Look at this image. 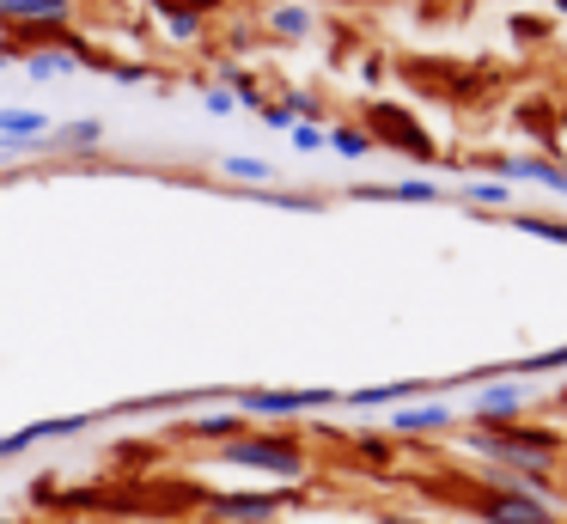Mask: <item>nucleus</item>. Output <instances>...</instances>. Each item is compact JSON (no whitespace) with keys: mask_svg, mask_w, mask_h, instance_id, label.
Instances as JSON below:
<instances>
[{"mask_svg":"<svg viewBox=\"0 0 567 524\" xmlns=\"http://www.w3.org/2000/svg\"><path fill=\"white\" fill-rule=\"evenodd\" d=\"M555 12H567V0H555Z\"/></svg>","mask_w":567,"mask_h":524,"instance_id":"nucleus-29","label":"nucleus"},{"mask_svg":"<svg viewBox=\"0 0 567 524\" xmlns=\"http://www.w3.org/2000/svg\"><path fill=\"white\" fill-rule=\"evenodd\" d=\"M275 104H281L287 116H293V129H299V122H323V97H318V92H306V85H293V92L275 97Z\"/></svg>","mask_w":567,"mask_h":524,"instance_id":"nucleus-23","label":"nucleus"},{"mask_svg":"<svg viewBox=\"0 0 567 524\" xmlns=\"http://www.w3.org/2000/svg\"><path fill=\"white\" fill-rule=\"evenodd\" d=\"M214 463H226V470H250V475H269V482H306L311 451H306V439L287 433V427H250L245 439H233V445L214 451Z\"/></svg>","mask_w":567,"mask_h":524,"instance_id":"nucleus-1","label":"nucleus"},{"mask_svg":"<svg viewBox=\"0 0 567 524\" xmlns=\"http://www.w3.org/2000/svg\"><path fill=\"white\" fill-rule=\"evenodd\" d=\"M457 427V409L445 397H421L409 409H384V433L391 439H440Z\"/></svg>","mask_w":567,"mask_h":524,"instance_id":"nucleus-9","label":"nucleus"},{"mask_svg":"<svg viewBox=\"0 0 567 524\" xmlns=\"http://www.w3.org/2000/svg\"><path fill=\"white\" fill-rule=\"evenodd\" d=\"M147 7L159 12V19H165V12H196V19H214L226 0H147Z\"/></svg>","mask_w":567,"mask_h":524,"instance_id":"nucleus-24","label":"nucleus"},{"mask_svg":"<svg viewBox=\"0 0 567 524\" xmlns=\"http://www.w3.org/2000/svg\"><path fill=\"white\" fill-rule=\"evenodd\" d=\"M372 524H427V518H409V512H379Z\"/></svg>","mask_w":567,"mask_h":524,"instance_id":"nucleus-28","label":"nucleus"},{"mask_svg":"<svg viewBox=\"0 0 567 524\" xmlns=\"http://www.w3.org/2000/svg\"><path fill=\"white\" fill-rule=\"evenodd\" d=\"M214 171H220V183H238V189H269L275 183V165L257 153H226Z\"/></svg>","mask_w":567,"mask_h":524,"instance_id":"nucleus-17","label":"nucleus"},{"mask_svg":"<svg viewBox=\"0 0 567 524\" xmlns=\"http://www.w3.org/2000/svg\"><path fill=\"white\" fill-rule=\"evenodd\" d=\"M104 73H111L116 85H147V68H141V61H111Z\"/></svg>","mask_w":567,"mask_h":524,"instance_id":"nucleus-26","label":"nucleus"},{"mask_svg":"<svg viewBox=\"0 0 567 524\" xmlns=\"http://www.w3.org/2000/svg\"><path fill=\"white\" fill-rule=\"evenodd\" d=\"M470 518H476V524H555V506L525 500V494H482V487H476Z\"/></svg>","mask_w":567,"mask_h":524,"instance_id":"nucleus-10","label":"nucleus"},{"mask_svg":"<svg viewBox=\"0 0 567 524\" xmlns=\"http://www.w3.org/2000/svg\"><path fill=\"white\" fill-rule=\"evenodd\" d=\"M287 506L281 487H238V494H214L208 500V518L214 524H275Z\"/></svg>","mask_w":567,"mask_h":524,"instance_id":"nucleus-8","label":"nucleus"},{"mask_svg":"<svg viewBox=\"0 0 567 524\" xmlns=\"http://www.w3.org/2000/svg\"><path fill=\"white\" fill-rule=\"evenodd\" d=\"M55 122L43 116V110H0V141H13V146H38L50 141Z\"/></svg>","mask_w":567,"mask_h":524,"instance_id":"nucleus-18","label":"nucleus"},{"mask_svg":"<svg viewBox=\"0 0 567 524\" xmlns=\"http://www.w3.org/2000/svg\"><path fill=\"white\" fill-rule=\"evenodd\" d=\"M464 445L476 451L482 463H501V470H555L561 463V433L555 427H530V421H513V427H464Z\"/></svg>","mask_w":567,"mask_h":524,"instance_id":"nucleus-2","label":"nucleus"},{"mask_svg":"<svg viewBox=\"0 0 567 524\" xmlns=\"http://www.w3.org/2000/svg\"><path fill=\"white\" fill-rule=\"evenodd\" d=\"M287 141H293L299 153H318V146H323V122H299V129H287Z\"/></svg>","mask_w":567,"mask_h":524,"instance_id":"nucleus-25","label":"nucleus"},{"mask_svg":"<svg viewBox=\"0 0 567 524\" xmlns=\"http://www.w3.org/2000/svg\"><path fill=\"white\" fill-rule=\"evenodd\" d=\"M360 129L372 134V146H391V153H409V158H421V165H433L440 158V141L427 134V122L421 116H409L403 104H367L360 110Z\"/></svg>","mask_w":567,"mask_h":524,"instance_id":"nucleus-4","label":"nucleus"},{"mask_svg":"<svg viewBox=\"0 0 567 524\" xmlns=\"http://www.w3.org/2000/svg\"><path fill=\"white\" fill-rule=\"evenodd\" d=\"M202 104H208V110H214V116H233V110H238V104H233V97H226V92H220V85H202Z\"/></svg>","mask_w":567,"mask_h":524,"instance_id":"nucleus-27","label":"nucleus"},{"mask_svg":"<svg viewBox=\"0 0 567 524\" xmlns=\"http://www.w3.org/2000/svg\"><path fill=\"white\" fill-rule=\"evenodd\" d=\"M116 409H86V414H50V421H25V427H13V433H0V463H13V458H25L31 445H50V439H80V433H92L99 421H111Z\"/></svg>","mask_w":567,"mask_h":524,"instance_id":"nucleus-5","label":"nucleus"},{"mask_svg":"<svg viewBox=\"0 0 567 524\" xmlns=\"http://www.w3.org/2000/svg\"><path fill=\"white\" fill-rule=\"evenodd\" d=\"M80 0H0V24L25 31V24H74Z\"/></svg>","mask_w":567,"mask_h":524,"instance_id":"nucleus-13","label":"nucleus"},{"mask_svg":"<svg viewBox=\"0 0 567 524\" xmlns=\"http://www.w3.org/2000/svg\"><path fill=\"white\" fill-rule=\"evenodd\" d=\"M525 409H530V384H482L476 390V402H470L457 421L464 427H476V433H488V427H513V421H525Z\"/></svg>","mask_w":567,"mask_h":524,"instance_id":"nucleus-7","label":"nucleus"},{"mask_svg":"<svg viewBox=\"0 0 567 524\" xmlns=\"http://www.w3.org/2000/svg\"><path fill=\"white\" fill-rule=\"evenodd\" d=\"M482 177H494V183H543V189H555V195H567V165L555 153H488L482 158Z\"/></svg>","mask_w":567,"mask_h":524,"instance_id":"nucleus-6","label":"nucleus"},{"mask_svg":"<svg viewBox=\"0 0 567 524\" xmlns=\"http://www.w3.org/2000/svg\"><path fill=\"white\" fill-rule=\"evenodd\" d=\"M220 92L233 97L238 110H262V104H269V92H262V85L250 80V73L238 68V61H220Z\"/></svg>","mask_w":567,"mask_h":524,"instance_id":"nucleus-20","label":"nucleus"},{"mask_svg":"<svg viewBox=\"0 0 567 524\" xmlns=\"http://www.w3.org/2000/svg\"><path fill=\"white\" fill-rule=\"evenodd\" d=\"M262 31L281 37V43H306V37L318 31V12H311L306 0H269V12H262Z\"/></svg>","mask_w":567,"mask_h":524,"instance_id":"nucleus-14","label":"nucleus"},{"mask_svg":"<svg viewBox=\"0 0 567 524\" xmlns=\"http://www.w3.org/2000/svg\"><path fill=\"white\" fill-rule=\"evenodd\" d=\"M0 524H19V518H0Z\"/></svg>","mask_w":567,"mask_h":524,"instance_id":"nucleus-30","label":"nucleus"},{"mask_svg":"<svg viewBox=\"0 0 567 524\" xmlns=\"http://www.w3.org/2000/svg\"><path fill=\"white\" fill-rule=\"evenodd\" d=\"M348 202H415V207H433L445 202L440 183L427 177H403V183H348Z\"/></svg>","mask_w":567,"mask_h":524,"instance_id":"nucleus-12","label":"nucleus"},{"mask_svg":"<svg viewBox=\"0 0 567 524\" xmlns=\"http://www.w3.org/2000/svg\"><path fill=\"white\" fill-rule=\"evenodd\" d=\"M104 116H74V122H55L50 141H43V153H92V146H104Z\"/></svg>","mask_w":567,"mask_h":524,"instance_id":"nucleus-16","label":"nucleus"},{"mask_svg":"<svg viewBox=\"0 0 567 524\" xmlns=\"http://www.w3.org/2000/svg\"><path fill=\"white\" fill-rule=\"evenodd\" d=\"M506 226L525 232V238H543V244H567V219H549V214H506Z\"/></svg>","mask_w":567,"mask_h":524,"instance_id":"nucleus-22","label":"nucleus"},{"mask_svg":"<svg viewBox=\"0 0 567 524\" xmlns=\"http://www.w3.org/2000/svg\"><path fill=\"white\" fill-rule=\"evenodd\" d=\"M457 202H464L470 214H488V207H506V202H513V189H506V183H494V177H470L464 189H457Z\"/></svg>","mask_w":567,"mask_h":524,"instance_id":"nucleus-21","label":"nucleus"},{"mask_svg":"<svg viewBox=\"0 0 567 524\" xmlns=\"http://www.w3.org/2000/svg\"><path fill=\"white\" fill-rule=\"evenodd\" d=\"M226 402L257 427V421H299V414H311V409H336L342 390H330V384H299V390H257L250 384L245 390L238 384V390H226Z\"/></svg>","mask_w":567,"mask_h":524,"instance_id":"nucleus-3","label":"nucleus"},{"mask_svg":"<svg viewBox=\"0 0 567 524\" xmlns=\"http://www.w3.org/2000/svg\"><path fill=\"white\" fill-rule=\"evenodd\" d=\"M440 384L427 378H391V384H360V390H342V409H391V402H421L433 397Z\"/></svg>","mask_w":567,"mask_h":524,"instance_id":"nucleus-11","label":"nucleus"},{"mask_svg":"<svg viewBox=\"0 0 567 524\" xmlns=\"http://www.w3.org/2000/svg\"><path fill=\"white\" fill-rule=\"evenodd\" d=\"M323 146H330V153H342V158H372V153H379V146H372V134L360 129V116L330 122V129H323Z\"/></svg>","mask_w":567,"mask_h":524,"instance_id":"nucleus-19","label":"nucleus"},{"mask_svg":"<svg viewBox=\"0 0 567 524\" xmlns=\"http://www.w3.org/2000/svg\"><path fill=\"white\" fill-rule=\"evenodd\" d=\"M250 421L238 409H214V414H196V421H184V439H196V445H233V439H245Z\"/></svg>","mask_w":567,"mask_h":524,"instance_id":"nucleus-15","label":"nucleus"}]
</instances>
